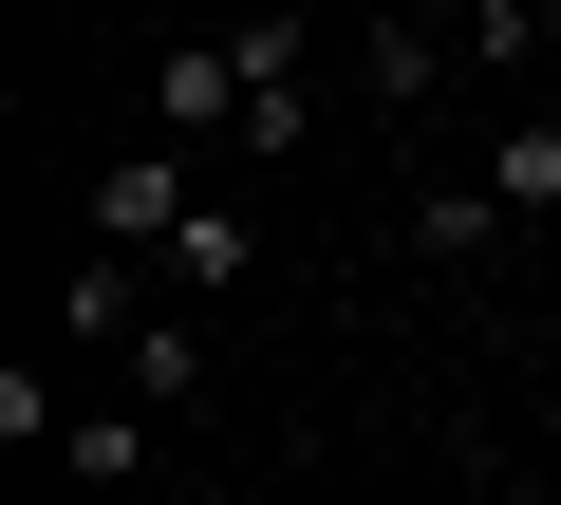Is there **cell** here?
I'll use <instances>...</instances> for the list:
<instances>
[{
  "mask_svg": "<svg viewBox=\"0 0 561 505\" xmlns=\"http://www.w3.org/2000/svg\"><path fill=\"white\" fill-rule=\"evenodd\" d=\"M187 206H206V187H187V150H113V169H94V243H113V263H169Z\"/></svg>",
  "mask_w": 561,
  "mask_h": 505,
  "instance_id": "cell-1",
  "label": "cell"
},
{
  "mask_svg": "<svg viewBox=\"0 0 561 505\" xmlns=\"http://www.w3.org/2000/svg\"><path fill=\"white\" fill-rule=\"evenodd\" d=\"M225 38H243V150H300V131H319V94H300V0H243Z\"/></svg>",
  "mask_w": 561,
  "mask_h": 505,
  "instance_id": "cell-2",
  "label": "cell"
},
{
  "mask_svg": "<svg viewBox=\"0 0 561 505\" xmlns=\"http://www.w3.org/2000/svg\"><path fill=\"white\" fill-rule=\"evenodd\" d=\"M150 113H169V150H243V38H169Z\"/></svg>",
  "mask_w": 561,
  "mask_h": 505,
  "instance_id": "cell-3",
  "label": "cell"
},
{
  "mask_svg": "<svg viewBox=\"0 0 561 505\" xmlns=\"http://www.w3.org/2000/svg\"><path fill=\"white\" fill-rule=\"evenodd\" d=\"M262 282V225L243 206H187V243H169V300H243Z\"/></svg>",
  "mask_w": 561,
  "mask_h": 505,
  "instance_id": "cell-4",
  "label": "cell"
},
{
  "mask_svg": "<svg viewBox=\"0 0 561 505\" xmlns=\"http://www.w3.org/2000/svg\"><path fill=\"white\" fill-rule=\"evenodd\" d=\"M150 449H169V412H131V393L57 431V468H76V486H150Z\"/></svg>",
  "mask_w": 561,
  "mask_h": 505,
  "instance_id": "cell-5",
  "label": "cell"
},
{
  "mask_svg": "<svg viewBox=\"0 0 561 505\" xmlns=\"http://www.w3.org/2000/svg\"><path fill=\"white\" fill-rule=\"evenodd\" d=\"M113 375H131V412H206V319H150Z\"/></svg>",
  "mask_w": 561,
  "mask_h": 505,
  "instance_id": "cell-6",
  "label": "cell"
},
{
  "mask_svg": "<svg viewBox=\"0 0 561 505\" xmlns=\"http://www.w3.org/2000/svg\"><path fill=\"white\" fill-rule=\"evenodd\" d=\"M57 319H76V337H113V356H131V337H150V282H131V263H113V243H94V263H76V282H57Z\"/></svg>",
  "mask_w": 561,
  "mask_h": 505,
  "instance_id": "cell-7",
  "label": "cell"
},
{
  "mask_svg": "<svg viewBox=\"0 0 561 505\" xmlns=\"http://www.w3.org/2000/svg\"><path fill=\"white\" fill-rule=\"evenodd\" d=\"M486 206L505 225H561V131H486Z\"/></svg>",
  "mask_w": 561,
  "mask_h": 505,
  "instance_id": "cell-8",
  "label": "cell"
},
{
  "mask_svg": "<svg viewBox=\"0 0 561 505\" xmlns=\"http://www.w3.org/2000/svg\"><path fill=\"white\" fill-rule=\"evenodd\" d=\"M412 243H431V263H486L505 206H486V187H412Z\"/></svg>",
  "mask_w": 561,
  "mask_h": 505,
  "instance_id": "cell-9",
  "label": "cell"
},
{
  "mask_svg": "<svg viewBox=\"0 0 561 505\" xmlns=\"http://www.w3.org/2000/svg\"><path fill=\"white\" fill-rule=\"evenodd\" d=\"M431 76H449V38H431V20H375V94H393V113H412V94H431Z\"/></svg>",
  "mask_w": 561,
  "mask_h": 505,
  "instance_id": "cell-10",
  "label": "cell"
},
{
  "mask_svg": "<svg viewBox=\"0 0 561 505\" xmlns=\"http://www.w3.org/2000/svg\"><path fill=\"white\" fill-rule=\"evenodd\" d=\"M542 20H561V0H468V38H486V57H524Z\"/></svg>",
  "mask_w": 561,
  "mask_h": 505,
  "instance_id": "cell-11",
  "label": "cell"
},
{
  "mask_svg": "<svg viewBox=\"0 0 561 505\" xmlns=\"http://www.w3.org/2000/svg\"><path fill=\"white\" fill-rule=\"evenodd\" d=\"M169 505H243V486H169Z\"/></svg>",
  "mask_w": 561,
  "mask_h": 505,
  "instance_id": "cell-12",
  "label": "cell"
},
{
  "mask_svg": "<svg viewBox=\"0 0 561 505\" xmlns=\"http://www.w3.org/2000/svg\"><path fill=\"white\" fill-rule=\"evenodd\" d=\"M542 505H561V486H542Z\"/></svg>",
  "mask_w": 561,
  "mask_h": 505,
  "instance_id": "cell-13",
  "label": "cell"
}]
</instances>
